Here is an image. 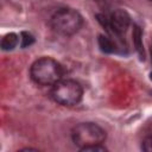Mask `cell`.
Returning a JSON list of instances; mask_svg holds the SVG:
<instances>
[{"label":"cell","mask_w":152,"mask_h":152,"mask_svg":"<svg viewBox=\"0 0 152 152\" xmlns=\"http://www.w3.org/2000/svg\"><path fill=\"white\" fill-rule=\"evenodd\" d=\"M63 66L51 57L36 59L30 68V76L32 81L40 86H53L63 78Z\"/></svg>","instance_id":"1"},{"label":"cell","mask_w":152,"mask_h":152,"mask_svg":"<svg viewBox=\"0 0 152 152\" xmlns=\"http://www.w3.org/2000/svg\"><path fill=\"white\" fill-rule=\"evenodd\" d=\"M83 18L74 8H61L53 13L50 25L53 32L61 36H72L82 27Z\"/></svg>","instance_id":"2"},{"label":"cell","mask_w":152,"mask_h":152,"mask_svg":"<svg viewBox=\"0 0 152 152\" xmlns=\"http://www.w3.org/2000/svg\"><path fill=\"white\" fill-rule=\"evenodd\" d=\"M71 138L74 144L81 150L87 146L102 144L107 138V133L101 126L94 122H81L72 128Z\"/></svg>","instance_id":"3"},{"label":"cell","mask_w":152,"mask_h":152,"mask_svg":"<svg viewBox=\"0 0 152 152\" xmlns=\"http://www.w3.org/2000/svg\"><path fill=\"white\" fill-rule=\"evenodd\" d=\"M83 96V89L81 84L74 80H59L52 86L51 97L55 102L62 106H75Z\"/></svg>","instance_id":"4"},{"label":"cell","mask_w":152,"mask_h":152,"mask_svg":"<svg viewBox=\"0 0 152 152\" xmlns=\"http://www.w3.org/2000/svg\"><path fill=\"white\" fill-rule=\"evenodd\" d=\"M99 21L110 33L115 36H121L128 28L131 24V17L125 10L119 8V10H115L109 18H107L106 15H100Z\"/></svg>","instance_id":"5"},{"label":"cell","mask_w":152,"mask_h":152,"mask_svg":"<svg viewBox=\"0 0 152 152\" xmlns=\"http://www.w3.org/2000/svg\"><path fill=\"white\" fill-rule=\"evenodd\" d=\"M132 37H133L134 48H135L140 59H144L145 58V52H144V45H142V32H141V28L138 25H133Z\"/></svg>","instance_id":"6"},{"label":"cell","mask_w":152,"mask_h":152,"mask_svg":"<svg viewBox=\"0 0 152 152\" xmlns=\"http://www.w3.org/2000/svg\"><path fill=\"white\" fill-rule=\"evenodd\" d=\"M19 39L20 38L18 37V34L14 33V32H10V33L5 34L2 37V39H1V49L4 51H11V50H13L18 45Z\"/></svg>","instance_id":"7"},{"label":"cell","mask_w":152,"mask_h":152,"mask_svg":"<svg viewBox=\"0 0 152 152\" xmlns=\"http://www.w3.org/2000/svg\"><path fill=\"white\" fill-rule=\"evenodd\" d=\"M97 43H99V46H100V50L104 53H114L116 51V45L115 43L107 36L104 34H100L99 36V39H97Z\"/></svg>","instance_id":"8"},{"label":"cell","mask_w":152,"mask_h":152,"mask_svg":"<svg viewBox=\"0 0 152 152\" xmlns=\"http://www.w3.org/2000/svg\"><path fill=\"white\" fill-rule=\"evenodd\" d=\"M33 43H34V37L32 36V33L27 31H23L20 33V46L21 48H28Z\"/></svg>","instance_id":"9"},{"label":"cell","mask_w":152,"mask_h":152,"mask_svg":"<svg viewBox=\"0 0 152 152\" xmlns=\"http://www.w3.org/2000/svg\"><path fill=\"white\" fill-rule=\"evenodd\" d=\"M81 151H90V152H106L107 148L102 145V144H99V145H91V146H87L84 148H81Z\"/></svg>","instance_id":"10"},{"label":"cell","mask_w":152,"mask_h":152,"mask_svg":"<svg viewBox=\"0 0 152 152\" xmlns=\"http://www.w3.org/2000/svg\"><path fill=\"white\" fill-rule=\"evenodd\" d=\"M141 148L145 152H152V135H148L142 140Z\"/></svg>","instance_id":"11"},{"label":"cell","mask_w":152,"mask_h":152,"mask_svg":"<svg viewBox=\"0 0 152 152\" xmlns=\"http://www.w3.org/2000/svg\"><path fill=\"white\" fill-rule=\"evenodd\" d=\"M150 51H151V59H152V40H151V44H150Z\"/></svg>","instance_id":"12"},{"label":"cell","mask_w":152,"mask_h":152,"mask_svg":"<svg viewBox=\"0 0 152 152\" xmlns=\"http://www.w3.org/2000/svg\"><path fill=\"white\" fill-rule=\"evenodd\" d=\"M150 78H151V81H152V72L150 74Z\"/></svg>","instance_id":"13"},{"label":"cell","mask_w":152,"mask_h":152,"mask_svg":"<svg viewBox=\"0 0 152 152\" xmlns=\"http://www.w3.org/2000/svg\"><path fill=\"white\" fill-rule=\"evenodd\" d=\"M151 94H152V91H151Z\"/></svg>","instance_id":"14"}]
</instances>
